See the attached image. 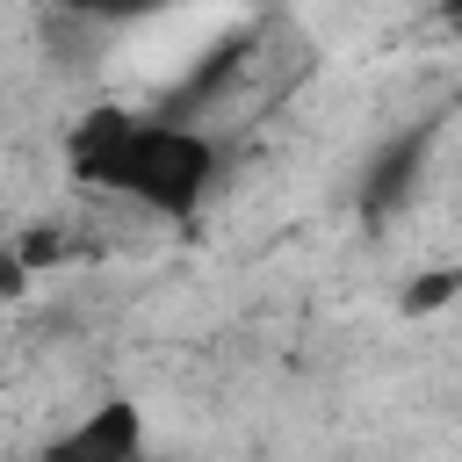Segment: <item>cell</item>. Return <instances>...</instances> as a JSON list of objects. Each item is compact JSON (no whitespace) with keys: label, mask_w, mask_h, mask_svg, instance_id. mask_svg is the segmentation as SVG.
I'll return each instance as SVG.
<instances>
[{"label":"cell","mask_w":462,"mask_h":462,"mask_svg":"<svg viewBox=\"0 0 462 462\" xmlns=\"http://www.w3.org/2000/svg\"><path fill=\"white\" fill-rule=\"evenodd\" d=\"M217 137L209 123H180V116H137V108H87L65 130V166L79 188H101L144 217L188 224L209 188H217Z\"/></svg>","instance_id":"obj_1"},{"label":"cell","mask_w":462,"mask_h":462,"mask_svg":"<svg viewBox=\"0 0 462 462\" xmlns=\"http://www.w3.org/2000/svg\"><path fill=\"white\" fill-rule=\"evenodd\" d=\"M36 462H144V411H137V397L87 404L72 426H58L43 440Z\"/></svg>","instance_id":"obj_2"},{"label":"cell","mask_w":462,"mask_h":462,"mask_svg":"<svg viewBox=\"0 0 462 462\" xmlns=\"http://www.w3.org/2000/svg\"><path fill=\"white\" fill-rule=\"evenodd\" d=\"M426 152H433V130H404V137H390L368 166H361V188H354V202H361V217L368 224H390L411 195H419V173H426Z\"/></svg>","instance_id":"obj_3"},{"label":"cell","mask_w":462,"mask_h":462,"mask_svg":"<svg viewBox=\"0 0 462 462\" xmlns=\"http://www.w3.org/2000/svg\"><path fill=\"white\" fill-rule=\"evenodd\" d=\"M173 0H58V14L87 22V29H137L152 14H166Z\"/></svg>","instance_id":"obj_4"},{"label":"cell","mask_w":462,"mask_h":462,"mask_svg":"<svg viewBox=\"0 0 462 462\" xmlns=\"http://www.w3.org/2000/svg\"><path fill=\"white\" fill-rule=\"evenodd\" d=\"M462 296V274L455 267H433V274H419L411 289H404V310H440V303H455Z\"/></svg>","instance_id":"obj_5"},{"label":"cell","mask_w":462,"mask_h":462,"mask_svg":"<svg viewBox=\"0 0 462 462\" xmlns=\"http://www.w3.org/2000/svg\"><path fill=\"white\" fill-rule=\"evenodd\" d=\"M29 282H36V267L22 260V245H14V238H0V303L29 296Z\"/></svg>","instance_id":"obj_6"},{"label":"cell","mask_w":462,"mask_h":462,"mask_svg":"<svg viewBox=\"0 0 462 462\" xmlns=\"http://www.w3.org/2000/svg\"><path fill=\"white\" fill-rule=\"evenodd\" d=\"M440 14H448V29H462V0H448V7H440Z\"/></svg>","instance_id":"obj_7"}]
</instances>
